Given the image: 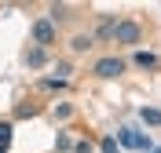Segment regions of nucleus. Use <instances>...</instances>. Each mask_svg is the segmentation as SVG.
<instances>
[{
    "label": "nucleus",
    "mask_w": 161,
    "mask_h": 153,
    "mask_svg": "<svg viewBox=\"0 0 161 153\" xmlns=\"http://www.w3.org/2000/svg\"><path fill=\"white\" fill-rule=\"evenodd\" d=\"M117 146L121 150H136V153H154V146H150V139L143 131H136V128H117Z\"/></svg>",
    "instance_id": "nucleus-1"
},
{
    "label": "nucleus",
    "mask_w": 161,
    "mask_h": 153,
    "mask_svg": "<svg viewBox=\"0 0 161 153\" xmlns=\"http://www.w3.org/2000/svg\"><path fill=\"white\" fill-rule=\"evenodd\" d=\"M92 73H99V77H106V80H110V77L125 73V62H121L117 55H106V59H99V62H95V69H92Z\"/></svg>",
    "instance_id": "nucleus-2"
},
{
    "label": "nucleus",
    "mask_w": 161,
    "mask_h": 153,
    "mask_svg": "<svg viewBox=\"0 0 161 153\" xmlns=\"http://www.w3.org/2000/svg\"><path fill=\"white\" fill-rule=\"evenodd\" d=\"M139 26L136 22H117L114 26V40H121V44H139Z\"/></svg>",
    "instance_id": "nucleus-3"
},
{
    "label": "nucleus",
    "mask_w": 161,
    "mask_h": 153,
    "mask_svg": "<svg viewBox=\"0 0 161 153\" xmlns=\"http://www.w3.org/2000/svg\"><path fill=\"white\" fill-rule=\"evenodd\" d=\"M33 40H37V44H51V40H55V26H51L48 18L33 22Z\"/></svg>",
    "instance_id": "nucleus-4"
},
{
    "label": "nucleus",
    "mask_w": 161,
    "mask_h": 153,
    "mask_svg": "<svg viewBox=\"0 0 161 153\" xmlns=\"http://www.w3.org/2000/svg\"><path fill=\"white\" fill-rule=\"evenodd\" d=\"M136 66L150 69V66H158V55H154V51H136Z\"/></svg>",
    "instance_id": "nucleus-5"
},
{
    "label": "nucleus",
    "mask_w": 161,
    "mask_h": 153,
    "mask_svg": "<svg viewBox=\"0 0 161 153\" xmlns=\"http://www.w3.org/2000/svg\"><path fill=\"white\" fill-rule=\"evenodd\" d=\"M26 62H30L33 69H37V66H44V48H33V51H26Z\"/></svg>",
    "instance_id": "nucleus-6"
},
{
    "label": "nucleus",
    "mask_w": 161,
    "mask_h": 153,
    "mask_svg": "<svg viewBox=\"0 0 161 153\" xmlns=\"http://www.w3.org/2000/svg\"><path fill=\"white\" fill-rule=\"evenodd\" d=\"M99 150H103V153H121V146H117V139H114V135H103Z\"/></svg>",
    "instance_id": "nucleus-7"
},
{
    "label": "nucleus",
    "mask_w": 161,
    "mask_h": 153,
    "mask_svg": "<svg viewBox=\"0 0 161 153\" xmlns=\"http://www.w3.org/2000/svg\"><path fill=\"white\" fill-rule=\"evenodd\" d=\"M139 117H143L147 124H154V128L161 124V110H147V106H143V110H139Z\"/></svg>",
    "instance_id": "nucleus-8"
},
{
    "label": "nucleus",
    "mask_w": 161,
    "mask_h": 153,
    "mask_svg": "<svg viewBox=\"0 0 161 153\" xmlns=\"http://www.w3.org/2000/svg\"><path fill=\"white\" fill-rule=\"evenodd\" d=\"M8 142H11V120H0V146L8 150Z\"/></svg>",
    "instance_id": "nucleus-9"
},
{
    "label": "nucleus",
    "mask_w": 161,
    "mask_h": 153,
    "mask_svg": "<svg viewBox=\"0 0 161 153\" xmlns=\"http://www.w3.org/2000/svg\"><path fill=\"white\" fill-rule=\"evenodd\" d=\"M55 150H73V142H70V135H66V131H59V135H55Z\"/></svg>",
    "instance_id": "nucleus-10"
},
{
    "label": "nucleus",
    "mask_w": 161,
    "mask_h": 153,
    "mask_svg": "<svg viewBox=\"0 0 161 153\" xmlns=\"http://www.w3.org/2000/svg\"><path fill=\"white\" fill-rule=\"evenodd\" d=\"M70 48H73V51H88V48H92V37H73Z\"/></svg>",
    "instance_id": "nucleus-11"
},
{
    "label": "nucleus",
    "mask_w": 161,
    "mask_h": 153,
    "mask_svg": "<svg viewBox=\"0 0 161 153\" xmlns=\"http://www.w3.org/2000/svg\"><path fill=\"white\" fill-rule=\"evenodd\" d=\"M70 113H73V106H70V102H59V106H55V117H59V120H66Z\"/></svg>",
    "instance_id": "nucleus-12"
},
{
    "label": "nucleus",
    "mask_w": 161,
    "mask_h": 153,
    "mask_svg": "<svg viewBox=\"0 0 161 153\" xmlns=\"http://www.w3.org/2000/svg\"><path fill=\"white\" fill-rule=\"evenodd\" d=\"M15 117H37V106H33V102H30V106H19Z\"/></svg>",
    "instance_id": "nucleus-13"
},
{
    "label": "nucleus",
    "mask_w": 161,
    "mask_h": 153,
    "mask_svg": "<svg viewBox=\"0 0 161 153\" xmlns=\"http://www.w3.org/2000/svg\"><path fill=\"white\" fill-rule=\"evenodd\" d=\"M92 150H95V146H92L88 139H84V142H73V153H92Z\"/></svg>",
    "instance_id": "nucleus-14"
},
{
    "label": "nucleus",
    "mask_w": 161,
    "mask_h": 153,
    "mask_svg": "<svg viewBox=\"0 0 161 153\" xmlns=\"http://www.w3.org/2000/svg\"><path fill=\"white\" fill-rule=\"evenodd\" d=\"M154 153H161V150H154Z\"/></svg>",
    "instance_id": "nucleus-15"
}]
</instances>
